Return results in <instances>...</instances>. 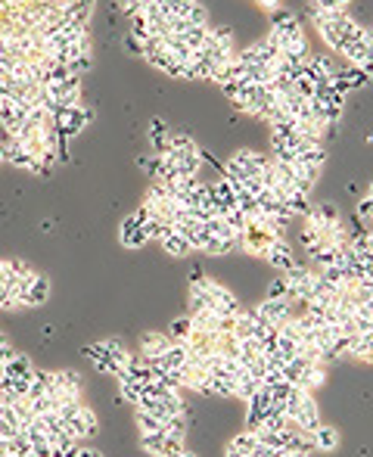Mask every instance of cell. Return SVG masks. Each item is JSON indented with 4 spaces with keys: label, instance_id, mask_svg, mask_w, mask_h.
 <instances>
[{
    "label": "cell",
    "instance_id": "cell-43",
    "mask_svg": "<svg viewBox=\"0 0 373 457\" xmlns=\"http://www.w3.org/2000/svg\"><path fill=\"white\" fill-rule=\"evenodd\" d=\"M78 457H103V451H97V448H78Z\"/></svg>",
    "mask_w": 373,
    "mask_h": 457
},
{
    "label": "cell",
    "instance_id": "cell-46",
    "mask_svg": "<svg viewBox=\"0 0 373 457\" xmlns=\"http://www.w3.org/2000/svg\"><path fill=\"white\" fill-rule=\"evenodd\" d=\"M280 457H308V454H302V451H290V448H280Z\"/></svg>",
    "mask_w": 373,
    "mask_h": 457
},
{
    "label": "cell",
    "instance_id": "cell-4",
    "mask_svg": "<svg viewBox=\"0 0 373 457\" xmlns=\"http://www.w3.org/2000/svg\"><path fill=\"white\" fill-rule=\"evenodd\" d=\"M50 299V280L44 274H28L22 277L19 286V305H28V308H38Z\"/></svg>",
    "mask_w": 373,
    "mask_h": 457
},
{
    "label": "cell",
    "instance_id": "cell-24",
    "mask_svg": "<svg viewBox=\"0 0 373 457\" xmlns=\"http://www.w3.org/2000/svg\"><path fill=\"white\" fill-rule=\"evenodd\" d=\"M183 236H187V243H190V249H199V252H203V249H205V243L211 240V234H209V230H205V224H203V221H199L193 230H187V234H183Z\"/></svg>",
    "mask_w": 373,
    "mask_h": 457
},
{
    "label": "cell",
    "instance_id": "cell-39",
    "mask_svg": "<svg viewBox=\"0 0 373 457\" xmlns=\"http://www.w3.org/2000/svg\"><path fill=\"white\" fill-rule=\"evenodd\" d=\"M352 0H320V10H346Z\"/></svg>",
    "mask_w": 373,
    "mask_h": 457
},
{
    "label": "cell",
    "instance_id": "cell-18",
    "mask_svg": "<svg viewBox=\"0 0 373 457\" xmlns=\"http://www.w3.org/2000/svg\"><path fill=\"white\" fill-rule=\"evenodd\" d=\"M162 249L168 252V256H175V258H183V256H190V252H193L190 243H187V236L177 234V230H171V234L165 236V240H162Z\"/></svg>",
    "mask_w": 373,
    "mask_h": 457
},
{
    "label": "cell",
    "instance_id": "cell-29",
    "mask_svg": "<svg viewBox=\"0 0 373 457\" xmlns=\"http://www.w3.org/2000/svg\"><path fill=\"white\" fill-rule=\"evenodd\" d=\"M187 22H190L193 28H199V25H209V13H205V7H203V3H199V0H196V3H193L190 10H187Z\"/></svg>",
    "mask_w": 373,
    "mask_h": 457
},
{
    "label": "cell",
    "instance_id": "cell-1",
    "mask_svg": "<svg viewBox=\"0 0 373 457\" xmlns=\"http://www.w3.org/2000/svg\"><path fill=\"white\" fill-rule=\"evenodd\" d=\"M60 417L66 420L75 442H88L97 436V414L81 402H60Z\"/></svg>",
    "mask_w": 373,
    "mask_h": 457
},
{
    "label": "cell",
    "instance_id": "cell-34",
    "mask_svg": "<svg viewBox=\"0 0 373 457\" xmlns=\"http://www.w3.org/2000/svg\"><path fill=\"white\" fill-rule=\"evenodd\" d=\"M342 75H346V78H348V84H352V88H364L367 81H370L364 72H361L358 66H352V69H342Z\"/></svg>",
    "mask_w": 373,
    "mask_h": 457
},
{
    "label": "cell",
    "instance_id": "cell-28",
    "mask_svg": "<svg viewBox=\"0 0 373 457\" xmlns=\"http://www.w3.org/2000/svg\"><path fill=\"white\" fill-rule=\"evenodd\" d=\"M118 392H122V398L131 404H140V398H143V386L128 383V380H118Z\"/></svg>",
    "mask_w": 373,
    "mask_h": 457
},
{
    "label": "cell",
    "instance_id": "cell-15",
    "mask_svg": "<svg viewBox=\"0 0 373 457\" xmlns=\"http://www.w3.org/2000/svg\"><path fill=\"white\" fill-rule=\"evenodd\" d=\"M326 162V149L320 143H305V147L296 149V165H311V169H324Z\"/></svg>",
    "mask_w": 373,
    "mask_h": 457
},
{
    "label": "cell",
    "instance_id": "cell-42",
    "mask_svg": "<svg viewBox=\"0 0 373 457\" xmlns=\"http://www.w3.org/2000/svg\"><path fill=\"white\" fill-rule=\"evenodd\" d=\"M261 10H268V13H274V10H280V0H255Z\"/></svg>",
    "mask_w": 373,
    "mask_h": 457
},
{
    "label": "cell",
    "instance_id": "cell-41",
    "mask_svg": "<svg viewBox=\"0 0 373 457\" xmlns=\"http://www.w3.org/2000/svg\"><path fill=\"white\" fill-rule=\"evenodd\" d=\"M305 13L314 19V16L320 13V0H305Z\"/></svg>",
    "mask_w": 373,
    "mask_h": 457
},
{
    "label": "cell",
    "instance_id": "cell-37",
    "mask_svg": "<svg viewBox=\"0 0 373 457\" xmlns=\"http://www.w3.org/2000/svg\"><path fill=\"white\" fill-rule=\"evenodd\" d=\"M125 50H128L131 56H143V44H140L137 38H131V34L125 38Z\"/></svg>",
    "mask_w": 373,
    "mask_h": 457
},
{
    "label": "cell",
    "instance_id": "cell-23",
    "mask_svg": "<svg viewBox=\"0 0 373 457\" xmlns=\"http://www.w3.org/2000/svg\"><path fill=\"white\" fill-rule=\"evenodd\" d=\"M137 430H140V436L143 432H162L165 420L153 417V414H146V410H137Z\"/></svg>",
    "mask_w": 373,
    "mask_h": 457
},
{
    "label": "cell",
    "instance_id": "cell-19",
    "mask_svg": "<svg viewBox=\"0 0 373 457\" xmlns=\"http://www.w3.org/2000/svg\"><path fill=\"white\" fill-rule=\"evenodd\" d=\"M240 246V240L237 236H211L209 243H205V256H231L233 249Z\"/></svg>",
    "mask_w": 373,
    "mask_h": 457
},
{
    "label": "cell",
    "instance_id": "cell-33",
    "mask_svg": "<svg viewBox=\"0 0 373 457\" xmlns=\"http://www.w3.org/2000/svg\"><path fill=\"white\" fill-rule=\"evenodd\" d=\"M346 56H348V60H352V66H361V62H364V60H373V56L367 53V47H364V44H361V40H358V44H352V47L346 50Z\"/></svg>",
    "mask_w": 373,
    "mask_h": 457
},
{
    "label": "cell",
    "instance_id": "cell-3",
    "mask_svg": "<svg viewBox=\"0 0 373 457\" xmlns=\"http://www.w3.org/2000/svg\"><path fill=\"white\" fill-rule=\"evenodd\" d=\"M271 410H274V398H271V392H268V386H261V389L246 402V430L255 432L258 426H265Z\"/></svg>",
    "mask_w": 373,
    "mask_h": 457
},
{
    "label": "cell",
    "instance_id": "cell-7",
    "mask_svg": "<svg viewBox=\"0 0 373 457\" xmlns=\"http://www.w3.org/2000/svg\"><path fill=\"white\" fill-rule=\"evenodd\" d=\"M292 423H296L298 432H308L311 436L314 430L320 426V410H318V402L311 398V392H302V398H298V408H296V417H292Z\"/></svg>",
    "mask_w": 373,
    "mask_h": 457
},
{
    "label": "cell",
    "instance_id": "cell-47",
    "mask_svg": "<svg viewBox=\"0 0 373 457\" xmlns=\"http://www.w3.org/2000/svg\"><path fill=\"white\" fill-rule=\"evenodd\" d=\"M181 457H196V454H187V451H183V454H181Z\"/></svg>",
    "mask_w": 373,
    "mask_h": 457
},
{
    "label": "cell",
    "instance_id": "cell-5",
    "mask_svg": "<svg viewBox=\"0 0 373 457\" xmlns=\"http://www.w3.org/2000/svg\"><path fill=\"white\" fill-rule=\"evenodd\" d=\"M50 395H56L60 402H81V377L75 370H53Z\"/></svg>",
    "mask_w": 373,
    "mask_h": 457
},
{
    "label": "cell",
    "instance_id": "cell-12",
    "mask_svg": "<svg viewBox=\"0 0 373 457\" xmlns=\"http://www.w3.org/2000/svg\"><path fill=\"white\" fill-rule=\"evenodd\" d=\"M171 345V339H168V333H146L143 336V345H140V355H143V361L153 367V364H159V358H162V351Z\"/></svg>",
    "mask_w": 373,
    "mask_h": 457
},
{
    "label": "cell",
    "instance_id": "cell-9",
    "mask_svg": "<svg viewBox=\"0 0 373 457\" xmlns=\"http://www.w3.org/2000/svg\"><path fill=\"white\" fill-rule=\"evenodd\" d=\"M231 162L243 171L246 177H258L261 171L271 165V156H261V153H252V149H240V153L231 156Z\"/></svg>",
    "mask_w": 373,
    "mask_h": 457
},
{
    "label": "cell",
    "instance_id": "cell-26",
    "mask_svg": "<svg viewBox=\"0 0 373 457\" xmlns=\"http://www.w3.org/2000/svg\"><path fill=\"white\" fill-rule=\"evenodd\" d=\"M227 445H233V448H237V451H246V454H252V448H255V445H258V436H255V432H252V430H243V432H240V436H233Z\"/></svg>",
    "mask_w": 373,
    "mask_h": 457
},
{
    "label": "cell",
    "instance_id": "cell-14",
    "mask_svg": "<svg viewBox=\"0 0 373 457\" xmlns=\"http://www.w3.org/2000/svg\"><path fill=\"white\" fill-rule=\"evenodd\" d=\"M149 143L156 149V156H165L171 149V131L162 119H153L149 121Z\"/></svg>",
    "mask_w": 373,
    "mask_h": 457
},
{
    "label": "cell",
    "instance_id": "cell-27",
    "mask_svg": "<svg viewBox=\"0 0 373 457\" xmlns=\"http://www.w3.org/2000/svg\"><path fill=\"white\" fill-rule=\"evenodd\" d=\"M258 389H261V380H255V377H243V380L237 383V392H233V395L243 398V402H249V398L255 395Z\"/></svg>",
    "mask_w": 373,
    "mask_h": 457
},
{
    "label": "cell",
    "instance_id": "cell-32",
    "mask_svg": "<svg viewBox=\"0 0 373 457\" xmlns=\"http://www.w3.org/2000/svg\"><path fill=\"white\" fill-rule=\"evenodd\" d=\"M265 299H290V283H286V277H277V280L268 286Z\"/></svg>",
    "mask_w": 373,
    "mask_h": 457
},
{
    "label": "cell",
    "instance_id": "cell-22",
    "mask_svg": "<svg viewBox=\"0 0 373 457\" xmlns=\"http://www.w3.org/2000/svg\"><path fill=\"white\" fill-rule=\"evenodd\" d=\"M3 373H10V377H31L34 367L25 355H13L7 364H3Z\"/></svg>",
    "mask_w": 373,
    "mask_h": 457
},
{
    "label": "cell",
    "instance_id": "cell-35",
    "mask_svg": "<svg viewBox=\"0 0 373 457\" xmlns=\"http://www.w3.org/2000/svg\"><path fill=\"white\" fill-rule=\"evenodd\" d=\"M137 165L146 171L149 177H156V169H159V156H137Z\"/></svg>",
    "mask_w": 373,
    "mask_h": 457
},
{
    "label": "cell",
    "instance_id": "cell-36",
    "mask_svg": "<svg viewBox=\"0 0 373 457\" xmlns=\"http://www.w3.org/2000/svg\"><path fill=\"white\" fill-rule=\"evenodd\" d=\"M0 308H19V299L7 286H0Z\"/></svg>",
    "mask_w": 373,
    "mask_h": 457
},
{
    "label": "cell",
    "instance_id": "cell-48",
    "mask_svg": "<svg viewBox=\"0 0 373 457\" xmlns=\"http://www.w3.org/2000/svg\"><path fill=\"white\" fill-rule=\"evenodd\" d=\"M0 343H7V336H3V333H0Z\"/></svg>",
    "mask_w": 373,
    "mask_h": 457
},
{
    "label": "cell",
    "instance_id": "cell-31",
    "mask_svg": "<svg viewBox=\"0 0 373 457\" xmlns=\"http://www.w3.org/2000/svg\"><path fill=\"white\" fill-rule=\"evenodd\" d=\"M165 432H168V436H187V417H183V414L168 417L165 420Z\"/></svg>",
    "mask_w": 373,
    "mask_h": 457
},
{
    "label": "cell",
    "instance_id": "cell-45",
    "mask_svg": "<svg viewBox=\"0 0 373 457\" xmlns=\"http://www.w3.org/2000/svg\"><path fill=\"white\" fill-rule=\"evenodd\" d=\"M224 457H249L246 451H237L233 445H227V451H224Z\"/></svg>",
    "mask_w": 373,
    "mask_h": 457
},
{
    "label": "cell",
    "instance_id": "cell-20",
    "mask_svg": "<svg viewBox=\"0 0 373 457\" xmlns=\"http://www.w3.org/2000/svg\"><path fill=\"white\" fill-rule=\"evenodd\" d=\"M324 380H326V367H324V364H311V367L302 370V380H298V386L311 392V389H318V386H324Z\"/></svg>",
    "mask_w": 373,
    "mask_h": 457
},
{
    "label": "cell",
    "instance_id": "cell-6",
    "mask_svg": "<svg viewBox=\"0 0 373 457\" xmlns=\"http://www.w3.org/2000/svg\"><path fill=\"white\" fill-rule=\"evenodd\" d=\"M302 34V25H298L296 13H290V10H274L271 13V38L280 44V50H283V44H290L292 38H298Z\"/></svg>",
    "mask_w": 373,
    "mask_h": 457
},
{
    "label": "cell",
    "instance_id": "cell-10",
    "mask_svg": "<svg viewBox=\"0 0 373 457\" xmlns=\"http://www.w3.org/2000/svg\"><path fill=\"white\" fill-rule=\"evenodd\" d=\"M265 262L271 264V268H277V271H290V268H296V258H292V249H290V243L280 236V240H274L271 246L265 249Z\"/></svg>",
    "mask_w": 373,
    "mask_h": 457
},
{
    "label": "cell",
    "instance_id": "cell-49",
    "mask_svg": "<svg viewBox=\"0 0 373 457\" xmlns=\"http://www.w3.org/2000/svg\"><path fill=\"white\" fill-rule=\"evenodd\" d=\"M367 196H373V181H370V193H367Z\"/></svg>",
    "mask_w": 373,
    "mask_h": 457
},
{
    "label": "cell",
    "instance_id": "cell-13",
    "mask_svg": "<svg viewBox=\"0 0 373 457\" xmlns=\"http://www.w3.org/2000/svg\"><path fill=\"white\" fill-rule=\"evenodd\" d=\"M118 243H122L125 249H140L143 243H146V234H143V224L134 221V215H128L122 221V227H118Z\"/></svg>",
    "mask_w": 373,
    "mask_h": 457
},
{
    "label": "cell",
    "instance_id": "cell-40",
    "mask_svg": "<svg viewBox=\"0 0 373 457\" xmlns=\"http://www.w3.org/2000/svg\"><path fill=\"white\" fill-rule=\"evenodd\" d=\"M361 44H364L367 53L373 56V28H364V32H361Z\"/></svg>",
    "mask_w": 373,
    "mask_h": 457
},
{
    "label": "cell",
    "instance_id": "cell-8",
    "mask_svg": "<svg viewBox=\"0 0 373 457\" xmlns=\"http://www.w3.org/2000/svg\"><path fill=\"white\" fill-rule=\"evenodd\" d=\"M255 314L280 327V323H286V321H296L298 311L292 308V299H265L261 305H255Z\"/></svg>",
    "mask_w": 373,
    "mask_h": 457
},
{
    "label": "cell",
    "instance_id": "cell-11",
    "mask_svg": "<svg viewBox=\"0 0 373 457\" xmlns=\"http://www.w3.org/2000/svg\"><path fill=\"white\" fill-rule=\"evenodd\" d=\"M190 345H181V343H171L168 349L162 351V358H159V364H153V367H162V370H183L187 364H190Z\"/></svg>",
    "mask_w": 373,
    "mask_h": 457
},
{
    "label": "cell",
    "instance_id": "cell-16",
    "mask_svg": "<svg viewBox=\"0 0 373 457\" xmlns=\"http://www.w3.org/2000/svg\"><path fill=\"white\" fill-rule=\"evenodd\" d=\"M311 445H314V451H336V445H339V430L320 423L318 430L311 432Z\"/></svg>",
    "mask_w": 373,
    "mask_h": 457
},
{
    "label": "cell",
    "instance_id": "cell-21",
    "mask_svg": "<svg viewBox=\"0 0 373 457\" xmlns=\"http://www.w3.org/2000/svg\"><path fill=\"white\" fill-rule=\"evenodd\" d=\"M140 448L153 457H162L165 454V430L162 432H143L140 436Z\"/></svg>",
    "mask_w": 373,
    "mask_h": 457
},
{
    "label": "cell",
    "instance_id": "cell-44",
    "mask_svg": "<svg viewBox=\"0 0 373 457\" xmlns=\"http://www.w3.org/2000/svg\"><path fill=\"white\" fill-rule=\"evenodd\" d=\"M358 69H361V72L367 75V78H373V60H364V62H361Z\"/></svg>",
    "mask_w": 373,
    "mask_h": 457
},
{
    "label": "cell",
    "instance_id": "cell-17",
    "mask_svg": "<svg viewBox=\"0 0 373 457\" xmlns=\"http://www.w3.org/2000/svg\"><path fill=\"white\" fill-rule=\"evenodd\" d=\"M193 321H190V314L187 317H177V321H171V327H168V339L171 343H181V345H187L193 339Z\"/></svg>",
    "mask_w": 373,
    "mask_h": 457
},
{
    "label": "cell",
    "instance_id": "cell-38",
    "mask_svg": "<svg viewBox=\"0 0 373 457\" xmlns=\"http://www.w3.org/2000/svg\"><path fill=\"white\" fill-rule=\"evenodd\" d=\"M373 215V196H364L358 202V218H370Z\"/></svg>",
    "mask_w": 373,
    "mask_h": 457
},
{
    "label": "cell",
    "instance_id": "cell-2",
    "mask_svg": "<svg viewBox=\"0 0 373 457\" xmlns=\"http://www.w3.org/2000/svg\"><path fill=\"white\" fill-rule=\"evenodd\" d=\"M274 240H280V230L268 227V224H261V221H249L243 236H240V246L249 249L252 256H265V249L271 246Z\"/></svg>",
    "mask_w": 373,
    "mask_h": 457
},
{
    "label": "cell",
    "instance_id": "cell-30",
    "mask_svg": "<svg viewBox=\"0 0 373 457\" xmlns=\"http://www.w3.org/2000/svg\"><path fill=\"white\" fill-rule=\"evenodd\" d=\"M84 72H90V53H84V56H72V60H68V75L81 78Z\"/></svg>",
    "mask_w": 373,
    "mask_h": 457
},
{
    "label": "cell",
    "instance_id": "cell-25",
    "mask_svg": "<svg viewBox=\"0 0 373 457\" xmlns=\"http://www.w3.org/2000/svg\"><path fill=\"white\" fill-rule=\"evenodd\" d=\"M283 202L292 209V215H308V212H311V206H308V193H298V190H292Z\"/></svg>",
    "mask_w": 373,
    "mask_h": 457
}]
</instances>
